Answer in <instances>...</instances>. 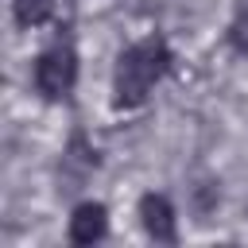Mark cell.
<instances>
[{"instance_id":"obj_1","label":"cell","mask_w":248,"mask_h":248,"mask_svg":"<svg viewBox=\"0 0 248 248\" xmlns=\"http://www.w3.org/2000/svg\"><path fill=\"white\" fill-rule=\"evenodd\" d=\"M170 70H174V50L163 35L136 39L116 54V66H112V108L116 112L140 108Z\"/></svg>"},{"instance_id":"obj_2","label":"cell","mask_w":248,"mask_h":248,"mask_svg":"<svg viewBox=\"0 0 248 248\" xmlns=\"http://www.w3.org/2000/svg\"><path fill=\"white\" fill-rule=\"evenodd\" d=\"M31 85L43 101H66L78 85V46L70 27H58L54 39L39 50L35 66H31Z\"/></svg>"},{"instance_id":"obj_3","label":"cell","mask_w":248,"mask_h":248,"mask_svg":"<svg viewBox=\"0 0 248 248\" xmlns=\"http://www.w3.org/2000/svg\"><path fill=\"white\" fill-rule=\"evenodd\" d=\"M136 213H140L143 232L155 244H178V217H174V205H170L167 194H155V190L143 194L140 205H136Z\"/></svg>"},{"instance_id":"obj_4","label":"cell","mask_w":248,"mask_h":248,"mask_svg":"<svg viewBox=\"0 0 248 248\" xmlns=\"http://www.w3.org/2000/svg\"><path fill=\"white\" fill-rule=\"evenodd\" d=\"M66 236H70V244H81V248L105 240L108 236V209H105V202H78L74 213H70Z\"/></svg>"},{"instance_id":"obj_5","label":"cell","mask_w":248,"mask_h":248,"mask_svg":"<svg viewBox=\"0 0 248 248\" xmlns=\"http://www.w3.org/2000/svg\"><path fill=\"white\" fill-rule=\"evenodd\" d=\"M62 167H74V178H78V182H81L89 170L101 167L97 147L85 140V132H74V136H70V143H66V151H62Z\"/></svg>"},{"instance_id":"obj_6","label":"cell","mask_w":248,"mask_h":248,"mask_svg":"<svg viewBox=\"0 0 248 248\" xmlns=\"http://www.w3.org/2000/svg\"><path fill=\"white\" fill-rule=\"evenodd\" d=\"M54 8H58V0H12V16H16V23L23 31L50 23L54 19Z\"/></svg>"},{"instance_id":"obj_7","label":"cell","mask_w":248,"mask_h":248,"mask_svg":"<svg viewBox=\"0 0 248 248\" xmlns=\"http://www.w3.org/2000/svg\"><path fill=\"white\" fill-rule=\"evenodd\" d=\"M225 43L232 46V54L248 58V0L236 4L232 19H229V27H225Z\"/></svg>"},{"instance_id":"obj_8","label":"cell","mask_w":248,"mask_h":248,"mask_svg":"<svg viewBox=\"0 0 248 248\" xmlns=\"http://www.w3.org/2000/svg\"><path fill=\"white\" fill-rule=\"evenodd\" d=\"M66 4H74V0H66Z\"/></svg>"}]
</instances>
